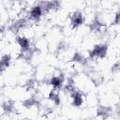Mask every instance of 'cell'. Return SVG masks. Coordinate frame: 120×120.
<instances>
[{"label":"cell","mask_w":120,"mask_h":120,"mask_svg":"<svg viewBox=\"0 0 120 120\" xmlns=\"http://www.w3.org/2000/svg\"><path fill=\"white\" fill-rule=\"evenodd\" d=\"M35 47H36L37 52H47L49 50V44H48L47 38H45L44 37H40L39 38H38L35 43Z\"/></svg>","instance_id":"cell-2"},{"label":"cell","mask_w":120,"mask_h":120,"mask_svg":"<svg viewBox=\"0 0 120 120\" xmlns=\"http://www.w3.org/2000/svg\"><path fill=\"white\" fill-rule=\"evenodd\" d=\"M69 21L71 29H77L84 23V14L80 10H76L69 15Z\"/></svg>","instance_id":"cell-1"}]
</instances>
